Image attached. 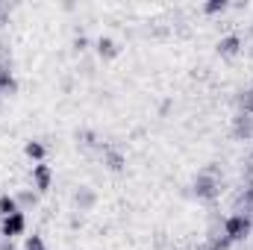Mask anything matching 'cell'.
<instances>
[{
	"mask_svg": "<svg viewBox=\"0 0 253 250\" xmlns=\"http://www.w3.org/2000/svg\"><path fill=\"white\" fill-rule=\"evenodd\" d=\"M3 233H6V236H21V233H24V215H21V212L6 215V221H3Z\"/></svg>",
	"mask_w": 253,
	"mask_h": 250,
	"instance_id": "cell-1",
	"label": "cell"
},
{
	"mask_svg": "<svg viewBox=\"0 0 253 250\" xmlns=\"http://www.w3.org/2000/svg\"><path fill=\"white\" fill-rule=\"evenodd\" d=\"M27 156H33V159H42V156H44V147H42L39 141H30V144H27Z\"/></svg>",
	"mask_w": 253,
	"mask_h": 250,
	"instance_id": "cell-5",
	"label": "cell"
},
{
	"mask_svg": "<svg viewBox=\"0 0 253 250\" xmlns=\"http://www.w3.org/2000/svg\"><path fill=\"white\" fill-rule=\"evenodd\" d=\"M36 186L42 188V191L50 186V171H47V165H36Z\"/></svg>",
	"mask_w": 253,
	"mask_h": 250,
	"instance_id": "cell-2",
	"label": "cell"
},
{
	"mask_svg": "<svg viewBox=\"0 0 253 250\" xmlns=\"http://www.w3.org/2000/svg\"><path fill=\"white\" fill-rule=\"evenodd\" d=\"M0 212H3V215H15V212H18L15 200H12V197H0Z\"/></svg>",
	"mask_w": 253,
	"mask_h": 250,
	"instance_id": "cell-4",
	"label": "cell"
},
{
	"mask_svg": "<svg viewBox=\"0 0 253 250\" xmlns=\"http://www.w3.org/2000/svg\"><path fill=\"white\" fill-rule=\"evenodd\" d=\"M100 53H106V56H112V53H115V44H112L109 39H103V42H100Z\"/></svg>",
	"mask_w": 253,
	"mask_h": 250,
	"instance_id": "cell-7",
	"label": "cell"
},
{
	"mask_svg": "<svg viewBox=\"0 0 253 250\" xmlns=\"http://www.w3.org/2000/svg\"><path fill=\"white\" fill-rule=\"evenodd\" d=\"M236 44H239L236 39H227V42H224L221 47H224V53H233V50H236Z\"/></svg>",
	"mask_w": 253,
	"mask_h": 250,
	"instance_id": "cell-8",
	"label": "cell"
},
{
	"mask_svg": "<svg viewBox=\"0 0 253 250\" xmlns=\"http://www.w3.org/2000/svg\"><path fill=\"white\" fill-rule=\"evenodd\" d=\"M27 250H44L42 239H39V236H30V239H27Z\"/></svg>",
	"mask_w": 253,
	"mask_h": 250,
	"instance_id": "cell-6",
	"label": "cell"
},
{
	"mask_svg": "<svg viewBox=\"0 0 253 250\" xmlns=\"http://www.w3.org/2000/svg\"><path fill=\"white\" fill-rule=\"evenodd\" d=\"M245 230H248V221H245V218H233V221L227 224V233H230V236H242Z\"/></svg>",
	"mask_w": 253,
	"mask_h": 250,
	"instance_id": "cell-3",
	"label": "cell"
}]
</instances>
